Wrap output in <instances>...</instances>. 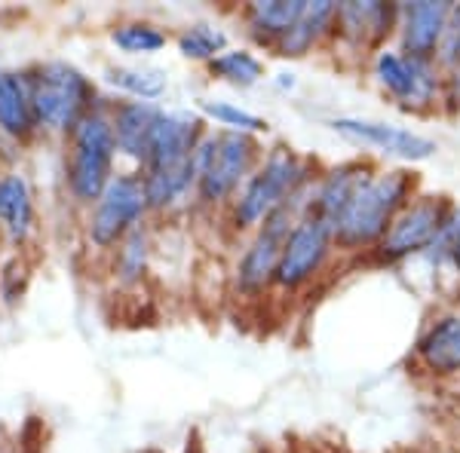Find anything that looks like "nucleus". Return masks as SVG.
Listing matches in <instances>:
<instances>
[{
	"mask_svg": "<svg viewBox=\"0 0 460 453\" xmlns=\"http://www.w3.org/2000/svg\"><path fill=\"white\" fill-rule=\"evenodd\" d=\"M261 162V141L246 132H206L197 147V199L203 205H230Z\"/></svg>",
	"mask_w": 460,
	"mask_h": 453,
	"instance_id": "obj_3",
	"label": "nucleus"
},
{
	"mask_svg": "<svg viewBox=\"0 0 460 453\" xmlns=\"http://www.w3.org/2000/svg\"><path fill=\"white\" fill-rule=\"evenodd\" d=\"M375 74L377 83L405 108L433 105L436 92H439V74H436L433 58H414L405 53H393V49H381L375 58Z\"/></svg>",
	"mask_w": 460,
	"mask_h": 453,
	"instance_id": "obj_10",
	"label": "nucleus"
},
{
	"mask_svg": "<svg viewBox=\"0 0 460 453\" xmlns=\"http://www.w3.org/2000/svg\"><path fill=\"white\" fill-rule=\"evenodd\" d=\"M442 242L448 245V248L460 245V209H451L448 224H445V233H442Z\"/></svg>",
	"mask_w": 460,
	"mask_h": 453,
	"instance_id": "obj_28",
	"label": "nucleus"
},
{
	"mask_svg": "<svg viewBox=\"0 0 460 453\" xmlns=\"http://www.w3.org/2000/svg\"><path fill=\"white\" fill-rule=\"evenodd\" d=\"M399 13H402L399 6L375 4V0H368V4H338L335 31H341L347 43L372 47V43H381L393 31Z\"/></svg>",
	"mask_w": 460,
	"mask_h": 453,
	"instance_id": "obj_18",
	"label": "nucleus"
},
{
	"mask_svg": "<svg viewBox=\"0 0 460 453\" xmlns=\"http://www.w3.org/2000/svg\"><path fill=\"white\" fill-rule=\"evenodd\" d=\"M102 74H105V83L120 89L123 95L136 101H151V105H157V99H163L169 89L166 71L154 65H108Z\"/></svg>",
	"mask_w": 460,
	"mask_h": 453,
	"instance_id": "obj_22",
	"label": "nucleus"
},
{
	"mask_svg": "<svg viewBox=\"0 0 460 453\" xmlns=\"http://www.w3.org/2000/svg\"><path fill=\"white\" fill-rule=\"evenodd\" d=\"M147 212H151V205H147L142 175L132 169L117 172L108 187L102 190V196L86 209L84 233L89 248L111 255L132 230L145 227Z\"/></svg>",
	"mask_w": 460,
	"mask_h": 453,
	"instance_id": "obj_6",
	"label": "nucleus"
},
{
	"mask_svg": "<svg viewBox=\"0 0 460 453\" xmlns=\"http://www.w3.org/2000/svg\"><path fill=\"white\" fill-rule=\"evenodd\" d=\"M147 261H151V233L147 227H138L111 251V270H114L117 285L136 288L145 279Z\"/></svg>",
	"mask_w": 460,
	"mask_h": 453,
	"instance_id": "obj_23",
	"label": "nucleus"
},
{
	"mask_svg": "<svg viewBox=\"0 0 460 453\" xmlns=\"http://www.w3.org/2000/svg\"><path fill=\"white\" fill-rule=\"evenodd\" d=\"M34 120L40 135L68 138L84 117L102 101L99 89L77 65L65 58H47L28 68Z\"/></svg>",
	"mask_w": 460,
	"mask_h": 453,
	"instance_id": "obj_1",
	"label": "nucleus"
},
{
	"mask_svg": "<svg viewBox=\"0 0 460 453\" xmlns=\"http://www.w3.org/2000/svg\"><path fill=\"white\" fill-rule=\"evenodd\" d=\"M197 114L203 120H209L215 126H221L225 132H246V135H258L267 132V120L252 110L234 105V101H215V99H199L197 101Z\"/></svg>",
	"mask_w": 460,
	"mask_h": 453,
	"instance_id": "obj_25",
	"label": "nucleus"
},
{
	"mask_svg": "<svg viewBox=\"0 0 460 453\" xmlns=\"http://www.w3.org/2000/svg\"><path fill=\"white\" fill-rule=\"evenodd\" d=\"M451 257H455V264H457V273H460V245H455V248H451Z\"/></svg>",
	"mask_w": 460,
	"mask_h": 453,
	"instance_id": "obj_29",
	"label": "nucleus"
},
{
	"mask_svg": "<svg viewBox=\"0 0 460 453\" xmlns=\"http://www.w3.org/2000/svg\"><path fill=\"white\" fill-rule=\"evenodd\" d=\"M310 193H314V187H310V181H307L292 199H288L283 209H277L261 227L255 230V236H252V242L246 245L243 257L236 261L234 279L243 294L255 297V294H261L267 285H273V273H277L279 255H283L286 240H288V233H292L295 221H298L304 209H307Z\"/></svg>",
	"mask_w": 460,
	"mask_h": 453,
	"instance_id": "obj_7",
	"label": "nucleus"
},
{
	"mask_svg": "<svg viewBox=\"0 0 460 453\" xmlns=\"http://www.w3.org/2000/svg\"><path fill=\"white\" fill-rule=\"evenodd\" d=\"M418 359L433 374H457L460 370V316H442L427 328L418 344Z\"/></svg>",
	"mask_w": 460,
	"mask_h": 453,
	"instance_id": "obj_19",
	"label": "nucleus"
},
{
	"mask_svg": "<svg viewBox=\"0 0 460 453\" xmlns=\"http://www.w3.org/2000/svg\"><path fill=\"white\" fill-rule=\"evenodd\" d=\"M65 141V193L71 196L74 205L89 209L102 190L114 178L117 162V144L114 129H111L108 101L102 99L89 114L74 126V132Z\"/></svg>",
	"mask_w": 460,
	"mask_h": 453,
	"instance_id": "obj_2",
	"label": "nucleus"
},
{
	"mask_svg": "<svg viewBox=\"0 0 460 453\" xmlns=\"http://www.w3.org/2000/svg\"><path fill=\"white\" fill-rule=\"evenodd\" d=\"M227 49V34L215 25H206V22H197V25H188L181 34H178V53L190 62H206L209 65L215 56H221Z\"/></svg>",
	"mask_w": 460,
	"mask_h": 453,
	"instance_id": "obj_27",
	"label": "nucleus"
},
{
	"mask_svg": "<svg viewBox=\"0 0 460 453\" xmlns=\"http://www.w3.org/2000/svg\"><path fill=\"white\" fill-rule=\"evenodd\" d=\"M37 233V205L28 178L16 169L0 172V236L13 248H25Z\"/></svg>",
	"mask_w": 460,
	"mask_h": 453,
	"instance_id": "obj_14",
	"label": "nucleus"
},
{
	"mask_svg": "<svg viewBox=\"0 0 460 453\" xmlns=\"http://www.w3.org/2000/svg\"><path fill=\"white\" fill-rule=\"evenodd\" d=\"M0 74H4V68H0Z\"/></svg>",
	"mask_w": 460,
	"mask_h": 453,
	"instance_id": "obj_30",
	"label": "nucleus"
},
{
	"mask_svg": "<svg viewBox=\"0 0 460 453\" xmlns=\"http://www.w3.org/2000/svg\"><path fill=\"white\" fill-rule=\"evenodd\" d=\"M108 114H111V129H114L117 157L129 162L132 172H142L163 108L151 105V101L129 99V101H108Z\"/></svg>",
	"mask_w": 460,
	"mask_h": 453,
	"instance_id": "obj_13",
	"label": "nucleus"
},
{
	"mask_svg": "<svg viewBox=\"0 0 460 453\" xmlns=\"http://www.w3.org/2000/svg\"><path fill=\"white\" fill-rule=\"evenodd\" d=\"M203 138H206V120L199 114H190V110H163L142 172L145 169L194 162L197 147Z\"/></svg>",
	"mask_w": 460,
	"mask_h": 453,
	"instance_id": "obj_12",
	"label": "nucleus"
},
{
	"mask_svg": "<svg viewBox=\"0 0 460 453\" xmlns=\"http://www.w3.org/2000/svg\"><path fill=\"white\" fill-rule=\"evenodd\" d=\"M111 43L126 56H154L166 47V31L151 22H120L111 28Z\"/></svg>",
	"mask_w": 460,
	"mask_h": 453,
	"instance_id": "obj_26",
	"label": "nucleus"
},
{
	"mask_svg": "<svg viewBox=\"0 0 460 453\" xmlns=\"http://www.w3.org/2000/svg\"><path fill=\"white\" fill-rule=\"evenodd\" d=\"M448 214L451 203L445 196H418L414 203H408L390 224L387 236L377 242L381 261H402L414 251H424L433 242H442Z\"/></svg>",
	"mask_w": 460,
	"mask_h": 453,
	"instance_id": "obj_9",
	"label": "nucleus"
},
{
	"mask_svg": "<svg viewBox=\"0 0 460 453\" xmlns=\"http://www.w3.org/2000/svg\"><path fill=\"white\" fill-rule=\"evenodd\" d=\"M332 129L341 138L353 141L362 147H375V151L387 153V157L405 160V162H424L436 153V141H429L424 135L402 126L393 123H375V120H353V117H338L332 120Z\"/></svg>",
	"mask_w": 460,
	"mask_h": 453,
	"instance_id": "obj_11",
	"label": "nucleus"
},
{
	"mask_svg": "<svg viewBox=\"0 0 460 453\" xmlns=\"http://www.w3.org/2000/svg\"><path fill=\"white\" fill-rule=\"evenodd\" d=\"M307 184V169L288 144H277L264 153L243 190L230 203V221L236 230H258L277 209Z\"/></svg>",
	"mask_w": 460,
	"mask_h": 453,
	"instance_id": "obj_5",
	"label": "nucleus"
},
{
	"mask_svg": "<svg viewBox=\"0 0 460 453\" xmlns=\"http://www.w3.org/2000/svg\"><path fill=\"white\" fill-rule=\"evenodd\" d=\"M372 166L368 162H344V166H335L323 181L316 184L314 193H310L307 212H314L316 218H323L332 230L338 227L341 214L347 212V205L353 203V196L372 181Z\"/></svg>",
	"mask_w": 460,
	"mask_h": 453,
	"instance_id": "obj_15",
	"label": "nucleus"
},
{
	"mask_svg": "<svg viewBox=\"0 0 460 453\" xmlns=\"http://www.w3.org/2000/svg\"><path fill=\"white\" fill-rule=\"evenodd\" d=\"M332 245H335V230L323 218H316L314 212L304 209L301 218L295 221L292 233H288L283 255H279L273 285L283 288V292H295V288L307 285L329 261Z\"/></svg>",
	"mask_w": 460,
	"mask_h": 453,
	"instance_id": "obj_8",
	"label": "nucleus"
},
{
	"mask_svg": "<svg viewBox=\"0 0 460 453\" xmlns=\"http://www.w3.org/2000/svg\"><path fill=\"white\" fill-rule=\"evenodd\" d=\"M209 74L221 83L249 89L264 77V62L252 49H225L209 62Z\"/></svg>",
	"mask_w": 460,
	"mask_h": 453,
	"instance_id": "obj_24",
	"label": "nucleus"
},
{
	"mask_svg": "<svg viewBox=\"0 0 460 453\" xmlns=\"http://www.w3.org/2000/svg\"><path fill=\"white\" fill-rule=\"evenodd\" d=\"M304 0H261V4H249L243 19H246L249 34L264 47H273L292 31V25L301 19Z\"/></svg>",
	"mask_w": 460,
	"mask_h": 453,
	"instance_id": "obj_20",
	"label": "nucleus"
},
{
	"mask_svg": "<svg viewBox=\"0 0 460 453\" xmlns=\"http://www.w3.org/2000/svg\"><path fill=\"white\" fill-rule=\"evenodd\" d=\"M335 16H338V4L332 0H316V4H304V13L301 19L292 25L283 40L277 43V53L286 56V58H298V56H307L310 49L323 40L325 34L335 28Z\"/></svg>",
	"mask_w": 460,
	"mask_h": 453,
	"instance_id": "obj_21",
	"label": "nucleus"
},
{
	"mask_svg": "<svg viewBox=\"0 0 460 453\" xmlns=\"http://www.w3.org/2000/svg\"><path fill=\"white\" fill-rule=\"evenodd\" d=\"M414 190V175L408 172H384L375 175L359 193L353 196V203L347 205V212L341 214L335 227V245L347 251L359 248H377V242L387 236L390 224L396 221V214L408 205V196Z\"/></svg>",
	"mask_w": 460,
	"mask_h": 453,
	"instance_id": "obj_4",
	"label": "nucleus"
},
{
	"mask_svg": "<svg viewBox=\"0 0 460 453\" xmlns=\"http://www.w3.org/2000/svg\"><path fill=\"white\" fill-rule=\"evenodd\" d=\"M37 132L31 83H28V68L4 71L0 74V138L28 144Z\"/></svg>",
	"mask_w": 460,
	"mask_h": 453,
	"instance_id": "obj_16",
	"label": "nucleus"
},
{
	"mask_svg": "<svg viewBox=\"0 0 460 453\" xmlns=\"http://www.w3.org/2000/svg\"><path fill=\"white\" fill-rule=\"evenodd\" d=\"M451 4H408L402 6V47H405V56H414V58H436L439 53V43H442V34L448 28V19H451Z\"/></svg>",
	"mask_w": 460,
	"mask_h": 453,
	"instance_id": "obj_17",
	"label": "nucleus"
}]
</instances>
